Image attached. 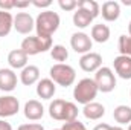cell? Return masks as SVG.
<instances>
[{"mask_svg":"<svg viewBox=\"0 0 131 130\" xmlns=\"http://www.w3.org/2000/svg\"><path fill=\"white\" fill-rule=\"evenodd\" d=\"M60 15L53 11H43L37 15L35 29L38 37H52V34L60 28Z\"/></svg>","mask_w":131,"mask_h":130,"instance_id":"1","label":"cell"},{"mask_svg":"<svg viewBox=\"0 0 131 130\" xmlns=\"http://www.w3.org/2000/svg\"><path fill=\"white\" fill-rule=\"evenodd\" d=\"M98 86L95 83V80L92 78H82L81 81H78V84L73 89V98L79 103V104H89L93 103V99L98 95Z\"/></svg>","mask_w":131,"mask_h":130,"instance_id":"2","label":"cell"},{"mask_svg":"<svg viewBox=\"0 0 131 130\" xmlns=\"http://www.w3.org/2000/svg\"><path fill=\"white\" fill-rule=\"evenodd\" d=\"M49 75H50V80L61 86V87H69L75 83V78H76V73H75V69L69 64L64 63H57L50 67L49 70Z\"/></svg>","mask_w":131,"mask_h":130,"instance_id":"3","label":"cell"},{"mask_svg":"<svg viewBox=\"0 0 131 130\" xmlns=\"http://www.w3.org/2000/svg\"><path fill=\"white\" fill-rule=\"evenodd\" d=\"M28 57L29 55H37L41 52H46L49 49H52V37H26L21 41V48H20Z\"/></svg>","mask_w":131,"mask_h":130,"instance_id":"4","label":"cell"},{"mask_svg":"<svg viewBox=\"0 0 131 130\" xmlns=\"http://www.w3.org/2000/svg\"><path fill=\"white\" fill-rule=\"evenodd\" d=\"M95 83L98 86V90L102 94L113 92L116 87V77L110 67H99L95 73Z\"/></svg>","mask_w":131,"mask_h":130,"instance_id":"5","label":"cell"},{"mask_svg":"<svg viewBox=\"0 0 131 130\" xmlns=\"http://www.w3.org/2000/svg\"><path fill=\"white\" fill-rule=\"evenodd\" d=\"M70 46L78 54H89L92 52L90 49L93 46V41L85 32H75L70 38Z\"/></svg>","mask_w":131,"mask_h":130,"instance_id":"6","label":"cell"},{"mask_svg":"<svg viewBox=\"0 0 131 130\" xmlns=\"http://www.w3.org/2000/svg\"><path fill=\"white\" fill-rule=\"evenodd\" d=\"M20 110V103L18 99L12 95L0 97V118H8L17 115Z\"/></svg>","mask_w":131,"mask_h":130,"instance_id":"7","label":"cell"},{"mask_svg":"<svg viewBox=\"0 0 131 130\" xmlns=\"http://www.w3.org/2000/svg\"><path fill=\"white\" fill-rule=\"evenodd\" d=\"M35 28V22H34L32 15L28 14V12H18L15 17H14V29L18 34H29Z\"/></svg>","mask_w":131,"mask_h":130,"instance_id":"8","label":"cell"},{"mask_svg":"<svg viewBox=\"0 0 131 130\" xmlns=\"http://www.w3.org/2000/svg\"><path fill=\"white\" fill-rule=\"evenodd\" d=\"M101 66H102V57L98 52L84 54L79 60V67L84 72H96Z\"/></svg>","mask_w":131,"mask_h":130,"instance_id":"9","label":"cell"},{"mask_svg":"<svg viewBox=\"0 0 131 130\" xmlns=\"http://www.w3.org/2000/svg\"><path fill=\"white\" fill-rule=\"evenodd\" d=\"M17 87V75L12 69H0V90L12 92Z\"/></svg>","mask_w":131,"mask_h":130,"instance_id":"10","label":"cell"},{"mask_svg":"<svg viewBox=\"0 0 131 130\" xmlns=\"http://www.w3.org/2000/svg\"><path fill=\"white\" fill-rule=\"evenodd\" d=\"M116 73L122 78V80H130L131 78V57L127 55H119L114 58L113 61Z\"/></svg>","mask_w":131,"mask_h":130,"instance_id":"11","label":"cell"},{"mask_svg":"<svg viewBox=\"0 0 131 130\" xmlns=\"http://www.w3.org/2000/svg\"><path fill=\"white\" fill-rule=\"evenodd\" d=\"M23 112H25V116H26L28 119H31V121H38V119H41L43 115H44V107H43V104H41L40 101H37V99H29V101L25 104Z\"/></svg>","mask_w":131,"mask_h":130,"instance_id":"12","label":"cell"},{"mask_svg":"<svg viewBox=\"0 0 131 130\" xmlns=\"http://www.w3.org/2000/svg\"><path fill=\"white\" fill-rule=\"evenodd\" d=\"M101 14L105 22H116L121 15V5L114 0H108L102 5Z\"/></svg>","mask_w":131,"mask_h":130,"instance_id":"13","label":"cell"},{"mask_svg":"<svg viewBox=\"0 0 131 130\" xmlns=\"http://www.w3.org/2000/svg\"><path fill=\"white\" fill-rule=\"evenodd\" d=\"M57 92V86L50 78H43L37 84V95L41 99H50Z\"/></svg>","mask_w":131,"mask_h":130,"instance_id":"14","label":"cell"},{"mask_svg":"<svg viewBox=\"0 0 131 130\" xmlns=\"http://www.w3.org/2000/svg\"><path fill=\"white\" fill-rule=\"evenodd\" d=\"M40 80V69L34 64L26 66L25 69H21V73H20V81L25 84V86H32L37 81Z\"/></svg>","mask_w":131,"mask_h":130,"instance_id":"15","label":"cell"},{"mask_svg":"<svg viewBox=\"0 0 131 130\" xmlns=\"http://www.w3.org/2000/svg\"><path fill=\"white\" fill-rule=\"evenodd\" d=\"M82 113L87 119H92V121H96V119H101L104 115H105V107L99 103H89L84 106L82 109Z\"/></svg>","mask_w":131,"mask_h":130,"instance_id":"16","label":"cell"},{"mask_svg":"<svg viewBox=\"0 0 131 130\" xmlns=\"http://www.w3.org/2000/svg\"><path fill=\"white\" fill-rule=\"evenodd\" d=\"M8 63L12 69H25L28 66V55L21 49H14L8 55Z\"/></svg>","mask_w":131,"mask_h":130,"instance_id":"17","label":"cell"},{"mask_svg":"<svg viewBox=\"0 0 131 130\" xmlns=\"http://www.w3.org/2000/svg\"><path fill=\"white\" fill-rule=\"evenodd\" d=\"M93 20H95V17H93L90 12H87L85 9H81V8H78V9L73 12V25H75L76 28H81V29H84V28L90 26Z\"/></svg>","mask_w":131,"mask_h":130,"instance_id":"18","label":"cell"},{"mask_svg":"<svg viewBox=\"0 0 131 130\" xmlns=\"http://www.w3.org/2000/svg\"><path fill=\"white\" fill-rule=\"evenodd\" d=\"M66 103L64 99H53L49 106V115L50 118L57 121H64V110H66Z\"/></svg>","mask_w":131,"mask_h":130,"instance_id":"19","label":"cell"},{"mask_svg":"<svg viewBox=\"0 0 131 130\" xmlns=\"http://www.w3.org/2000/svg\"><path fill=\"white\" fill-rule=\"evenodd\" d=\"M113 118L116 123L119 124H131V107L128 106H117L114 110H113Z\"/></svg>","mask_w":131,"mask_h":130,"instance_id":"20","label":"cell"},{"mask_svg":"<svg viewBox=\"0 0 131 130\" xmlns=\"http://www.w3.org/2000/svg\"><path fill=\"white\" fill-rule=\"evenodd\" d=\"M110 38V28L107 25H95L92 28V40H95L96 43H105Z\"/></svg>","mask_w":131,"mask_h":130,"instance_id":"21","label":"cell"},{"mask_svg":"<svg viewBox=\"0 0 131 130\" xmlns=\"http://www.w3.org/2000/svg\"><path fill=\"white\" fill-rule=\"evenodd\" d=\"M14 28V17L8 11H0V37H6Z\"/></svg>","mask_w":131,"mask_h":130,"instance_id":"22","label":"cell"},{"mask_svg":"<svg viewBox=\"0 0 131 130\" xmlns=\"http://www.w3.org/2000/svg\"><path fill=\"white\" fill-rule=\"evenodd\" d=\"M50 57L58 63H64L69 58V52H67L66 46H63V44H53L50 49Z\"/></svg>","mask_w":131,"mask_h":130,"instance_id":"23","label":"cell"},{"mask_svg":"<svg viewBox=\"0 0 131 130\" xmlns=\"http://www.w3.org/2000/svg\"><path fill=\"white\" fill-rule=\"evenodd\" d=\"M78 8L85 9V11L90 12L95 18L101 14V9H99L98 2H95V0H78Z\"/></svg>","mask_w":131,"mask_h":130,"instance_id":"24","label":"cell"},{"mask_svg":"<svg viewBox=\"0 0 131 130\" xmlns=\"http://www.w3.org/2000/svg\"><path fill=\"white\" fill-rule=\"evenodd\" d=\"M76 118H78V107H76V104L67 101L66 103V110H64V121L70 123V121H75Z\"/></svg>","mask_w":131,"mask_h":130,"instance_id":"25","label":"cell"},{"mask_svg":"<svg viewBox=\"0 0 131 130\" xmlns=\"http://www.w3.org/2000/svg\"><path fill=\"white\" fill-rule=\"evenodd\" d=\"M119 52L121 55L131 57V37L128 35H121L119 37Z\"/></svg>","mask_w":131,"mask_h":130,"instance_id":"26","label":"cell"},{"mask_svg":"<svg viewBox=\"0 0 131 130\" xmlns=\"http://www.w3.org/2000/svg\"><path fill=\"white\" fill-rule=\"evenodd\" d=\"M61 130H87V127L81 121L75 119V121H70V123H64V126L61 127Z\"/></svg>","mask_w":131,"mask_h":130,"instance_id":"27","label":"cell"},{"mask_svg":"<svg viewBox=\"0 0 131 130\" xmlns=\"http://www.w3.org/2000/svg\"><path fill=\"white\" fill-rule=\"evenodd\" d=\"M58 5L64 11H73L75 8H78V2L76 0H60Z\"/></svg>","mask_w":131,"mask_h":130,"instance_id":"28","label":"cell"},{"mask_svg":"<svg viewBox=\"0 0 131 130\" xmlns=\"http://www.w3.org/2000/svg\"><path fill=\"white\" fill-rule=\"evenodd\" d=\"M17 130H44V127L41 124H37V123H31V124H21Z\"/></svg>","mask_w":131,"mask_h":130,"instance_id":"29","label":"cell"},{"mask_svg":"<svg viewBox=\"0 0 131 130\" xmlns=\"http://www.w3.org/2000/svg\"><path fill=\"white\" fill-rule=\"evenodd\" d=\"M12 8H15V2H2L0 0V11L9 12V9H12Z\"/></svg>","mask_w":131,"mask_h":130,"instance_id":"30","label":"cell"},{"mask_svg":"<svg viewBox=\"0 0 131 130\" xmlns=\"http://www.w3.org/2000/svg\"><path fill=\"white\" fill-rule=\"evenodd\" d=\"M31 5H34V6H37V8H49V6L52 5V2H50V0H46V2L34 0V2H31Z\"/></svg>","mask_w":131,"mask_h":130,"instance_id":"31","label":"cell"},{"mask_svg":"<svg viewBox=\"0 0 131 130\" xmlns=\"http://www.w3.org/2000/svg\"><path fill=\"white\" fill-rule=\"evenodd\" d=\"M0 130H12V126L5 119H0Z\"/></svg>","mask_w":131,"mask_h":130,"instance_id":"32","label":"cell"},{"mask_svg":"<svg viewBox=\"0 0 131 130\" xmlns=\"http://www.w3.org/2000/svg\"><path fill=\"white\" fill-rule=\"evenodd\" d=\"M93 130H111V126H108V124H105V123H101V124H98Z\"/></svg>","mask_w":131,"mask_h":130,"instance_id":"33","label":"cell"},{"mask_svg":"<svg viewBox=\"0 0 131 130\" xmlns=\"http://www.w3.org/2000/svg\"><path fill=\"white\" fill-rule=\"evenodd\" d=\"M31 5V2L28 0V2H15V8H26V6H29Z\"/></svg>","mask_w":131,"mask_h":130,"instance_id":"34","label":"cell"},{"mask_svg":"<svg viewBox=\"0 0 131 130\" xmlns=\"http://www.w3.org/2000/svg\"><path fill=\"white\" fill-rule=\"evenodd\" d=\"M111 130H124L122 127H111Z\"/></svg>","mask_w":131,"mask_h":130,"instance_id":"35","label":"cell"},{"mask_svg":"<svg viewBox=\"0 0 131 130\" xmlns=\"http://www.w3.org/2000/svg\"><path fill=\"white\" fill-rule=\"evenodd\" d=\"M128 32H130V37H131V22H130V25H128Z\"/></svg>","mask_w":131,"mask_h":130,"instance_id":"36","label":"cell"},{"mask_svg":"<svg viewBox=\"0 0 131 130\" xmlns=\"http://www.w3.org/2000/svg\"><path fill=\"white\" fill-rule=\"evenodd\" d=\"M128 130H131V124H130V127H128Z\"/></svg>","mask_w":131,"mask_h":130,"instance_id":"37","label":"cell"},{"mask_svg":"<svg viewBox=\"0 0 131 130\" xmlns=\"http://www.w3.org/2000/svg\"><path fill=\"white\" fill-rule=\"evenodd\" d=\"M53 130H61V129H53Z\"/></svg>","mask_w":131,"mask_h":130,"instance_id":"38","label":"cell"},{"mask_svg":"<svg viewBox=\"0 0 131 130\" xmlns=\"http://www.w3.org/2000/svg\"><path fill=\"white\" fill-rule=\"evenodd\" d=\"M130 95H131V90H130Z\"/></svg>","mask_w":131,"mask_h":130,"instance_id":"39","label":"cell"}]
</instances>
